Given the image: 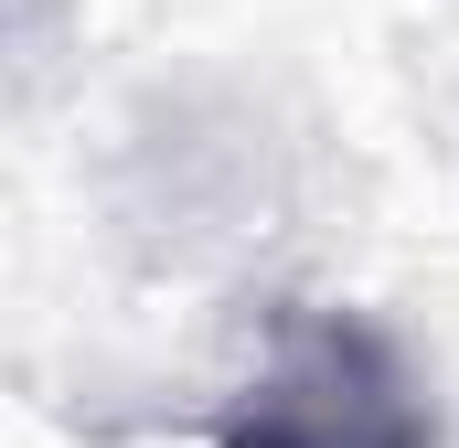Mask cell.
<instances>
[{"mask_svg": "<svg viewBox=\"0 0 459 448\" xmlns=\"http://www.w3.org/2000/svg\"><path fill=\"white\" fill-rule=\"evenodd\" d=\"M428 395L363 321H289L214 448H428Z\"/></svg>", "mask_w": 459, "mask_h": 448, "instance_id": "obj_1", "label": "cell"}]
</instances>
